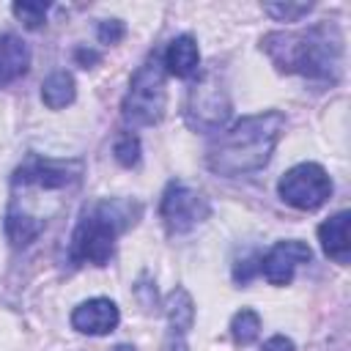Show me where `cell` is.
Listing matches in <instances>:
<instances>
[{"mask_svg":"<svg viewBox=\"0 0 351 351\" xmlns=\"http://www.w3.org/2000/svg\"><path fill=\"white\" fill-rule=\"evenodd\" d=\"M261 351H296V346H293L291 337H285V335H274V337H269V340L263 343Z\"/></svg>","mask_w":351,"mask_h":351,"instance_id":"21","label":"cell"},{"mask_svg":"<svg viewBox=\"0 0 351 351\" xmlns=\"http://www.w3.org/2000/svg\"><path fill=\"white\" fill-rule=\"evenodd\" d=\"M74 60H77L82 69H90L93 63H99V52H96V49H88V47H77V49H74Z\"/></svg>","mask_w":351,"mask_h":351,"instance_id":"22","label":"cell"},{"mask_svg":"<svg viewBox=\"0 0 351 351\" xmlns=\"http://www.w3.org/2000/svg\"><path fill=\"white\" fill-rule=\"evenodd\" d=\"M140 203L126 197H104L85 206L71 233L69 261L74 266H104L115 252L118 236L140 219Z\"/></svg>","mask_w":351,"mask_h":351,"instance_id":"4","label":"cell"},{"mask_svg":"<svg viewBox=\"0 0 351 351\" xmlns=\"http://www.w3.org/2000/svg\"><path fill=\"white\" fill-rule=\"evenodd\" d=\"M211 214V203L203 192L186 186L184 181H170L162 203H159V217L167 228V233H189L200 222H206Z\"/></svg>","mask_w":351,"mask_h":351,"instance_id":"8","label":"cell"},{"mask_svg":"<svg viewBox=\"0 0 351 351\" xmlns=\"http://www.w3.org/2000/svg\"><path fill=\"white\" fill-rule=\"evenodd\" d=\"M74 96H77V85H74V77L69 71H52L41 85V101L49 110L69 107L74 101Z\"/></svg>","mask_w":351,"mask_h":351,"instance_id":"15","label":"cell"},{"mask_svg":"<svg viewBox=\"0 0 351 351\" xmlns=\"http://www.w3.org/2000/svg\"><path fill=\"white\" fill-rule=\"evenodd\" d=\"M14 16L25 25V27H41L49 11V3H14L11 5Z\"/></svg>","mask_w":351,"mask_h":351,"instance_id":"18","label":"cell"},{"mask_svg":"<svg viewBox=\"0 0 351 351\" xmlns=\"http://www.w3.org/2000/svg\"><path fill=\"white\" fill-rule=\"evenodd\" d=\"M165 66L162 58L154 52L137 66L129 90L121 104V115L129 126H154L162 121L167 107V88H165Z\"/></svg>","mask_w":351,"mask_h":351,"instance_id":"5","label":"cell"},{"mask_svg":"<svg viewBox=\"0 0 351 351\" xmlns=\"http://www.w3.org/2000/svg\"><path fill=\"white\" fill-rule=\"evenodd\" d=\"M165 313H167L170 329L186 335L195 324V302H192L189 291L186 288H173L165 299Z\"/></svg>","mask_w":351,"mask_h":351,"instance_id":"14","label":"cell"},{"mask_svg":"<svg viewBox=\"0 0 351 351\" xmlns=\"http://www.w3.org/2000/svg\"><path fill=\"white\" fill-rule=\"evenodd\" d=\"M282 129H285V115L280 110L244 115L211 143L206 154L208 170L225 178H236L266 167L282 137Z\"/></svg>","mask_w":351,"mask_h":351,"instance_id":"3","label":"cell"},{"mask_svg":"<svg viewBox=\"0 0 351 351\" xmlns=\"http://www.w3.org/2000/svg\"><path fill=\"white\" fill-rule=\"evenodd\" d=\"M110 351H134V346H126V343H121V346H115V348H110Z\"/></svg>","mask_w":351,"mask_h":351,"instance_id":"24","label":"cell"},{"mask_svg":"<svg viewBox=\"0 0 351 351\" xmlns=\"http://www.w3.org/2000/svg\"><path fill=\"white\" fill-rule=\"evenodd\" d=\"M348 219L351 214L348 211H337L335 217L324 219L318 225V239H321V247L326 252V258H332L335 263L346 266L351 261V241H348Z\"/></svg>","mask_w":351,"mask_h":351,"instance_id":"11","label":"cell"},{"mask_svg":"<svg viewBox=\"0 0 351 351\" xmlns=\"http://www.w3.org/2000/svg\"><path fill=\"white\" fill-rule=\"evenodd\" d=\"M162 66L167 74L189 80L197 74L200 69V52H197V41L192 36H178L167 44L165 55H162Z\"/></svg>","mask_w":351,"mask_h":351,"instance_id":"12","label":"cell"},{"mask_svg":"<svg viewBox=\"0 0 351 351\" xmlns=\"http://www.w3.org/2000/svg\"><path fill=\"white\" fill-rule=\"evenodd\" d=\"M96 36L101 44H118L126 36V25L121 19H101L96 25Z\"/></svg>","mask_w":351,"mask_h":351,"instance_id":"20","label":"cell"},{"mask_svg":"<svg viewBox=\"0 0 351 351\" xmlns=\"http://www.w3.org/2000/svg\"><path fill=\"white\" fill-rule=\"evenodd\" d=\"M121 321V313L115 307V302L96 296L88 302H80L71 310V326L80 335H110Z\"/></svg>","mask_w":351,"mask_h":351,"instance_id":"10","label":"cell"},{"mask_svg":"<svg viewBox=\"0 0 351 351\" xmlns=\"http://www.w3.org/2000/svg\"><path fill=\"white\" fill-rule=\"evenodd\" d=\"M230 110H233L230 96H228L225 82L219 80V71H206L189 88V96L184 104V118L197 132H217L228 123Z\"/></svg>","mask_w":351,"mask_h":351,"instance_id":"6","label":"cell"},{"mask_svg":"<svg viewBox=\"0 0 351 351\" xmlns=\"http://www.w3.org/2000/svg\"><path fill=\"white\" fill-rule=\"evenodd\" d=\"M277 192H280L282 203H288L291 208L315 211L332 197V178L321 165L302 162L280 178Z\"/></svg>","mask_w":351,"mask_h":351,"instance_id":"7","label":"cell"},{"mask_svg":"<svg viewBox=\"0 0 351 351\" xmlns=\"http://www.w3.org/2000/svg\"><path fill=\"white\" fill-rule=\"evenodd\" d=\"M162 351H189V346H186V340H184L181 332H173V329H170V335H167L165 343H162Z\"/></svg>","mask_w":351,"mask_h":351,"instance_id":"23","label":"cell"},{"mask_svg":"<svg viewBox=\"0 0 351 351\" xmlns=\"http://www.w3.org/2000/svg\"><path fill=\"white\" fill-rule=\"evenodd\" d=\"M80 159H49L30 154L11 176L5 208V236L11 247H27L63 211L69 195L82 181Z\"/></svg>","mask_w":351,"mask_h":351,"instance_id":"1","label":"cell"},{"mask_svg":"<svg viewBox=\"0 0 351 351\" xmlns=\"http://www.w3.org/2000/svg\"><path fill=\"white\" fill-rule=\"evenodd\" d=\"M112 154H115L118 165L134 167V165L140 162V140H137V134H132V132L118 134V140H115V145H112Z\"/></svg>","mask_w":351,"mask_h":351,"instance_id":"17","label":"cell"},{"mask_svg":"<svg viewBox=\"0 0 351 351\" xmlns=\"http://www.w3.org/2000/svg\"><path fill=\"white\" fill-rule=\"evenodd\" d=\"M313 261V250L299 241V239H285V241H277L263 258H261V266L258 271L266 277V282L271 285H288L293 280V271L302 266V263H310Z\"/></svg>","mask_w":351,"mask_h":351,"instance_id":"9","label":"cell"},{"mask_svg":"<svg viewBox=\"0 0 351 351\" xmlns=\"http://www.w3.org/2000/svg\"><path fill=\"white\" fill-rule=\"evenodd\" d=\"M261 49L285 74L335 82L343 69V33L335 22H321L307 30H274L263 36Z\"/></svg>","mask_w":351,"mask_h":351,"instance_id":"2","label":"cell"},{"mask_svg":"<svg viewBox=\"0 0 351 351\" xmlns=\"http://www.w3.org/2000/svg\"><path fill=\"white\" fill-rule=\"evenodd\" d=\"M30 69V49L16 33L0 36V88L11 85Z\"/></svg>","mask_w":351,"mask_h":351,"instance_id":"13","label":"cell"},{"mask_svg":"<svg viewBox=\"0 0 351 351\" xmlns=\"http://www.w3.org/2000/svg\"><path fill=\"white\" fill-rule=\"evenodd\" d=\"M313 5L310 3H266L263 11L269 16H274L277 22H296L299 16H304Z\"/></svg>","mask_w":351,"mask_h":351,"instance_id":"19","label":"cell"},{"mask_svg":"<svg viewBox=\"0 0 351 351\" xmlns=\"http://www.w3.org/2000/svg\"><path fill=\"white\" fill-rule=\"evenodd\" d=\"M261 335V315L250 307H241L233 318H230V337L236 346H250L255 343Z\"/></svg>","mask_w":351,"mask_h":351,"instance_id":"16","label":"cell"}]
</instances>
